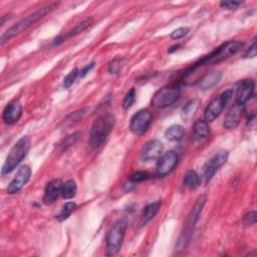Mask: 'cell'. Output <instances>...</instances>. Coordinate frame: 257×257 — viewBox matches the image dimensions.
<instances>
[{"mask_svg": "<svg viewBox=\"0 0 257 257\" xmlns=\"http://www.w3.org/2000/svg\"><path fill=\"white\" fill-rule=\"evenodd\" d=\"M242 47H243V44L241 41L231 40V41L226 42V44L220 46L215 51L212 52L208 56L204 57L203 59H201L196 64H194L187 70V72L185 73V76H189L190 74H192L193 71L200 68L201 66L209 65V64H218L220 62H223V61L229 59L230 57L236 55L242 49Z\"/></svg>", "mask_w": 257, "mask_h": 257, "instance_id": "obj_1", "label": "cell"}, {"mask_svg": "<svg viewBox=\"0 0 257 257\" xmlns=\"http://www.w3.org/2000/svg\"><path fill=\"white\" fill-rule=\"evenodd\" d=\"M116 119L112 114H106L99 117L93 124L90 134V145L93 149L101 147L115 127Z\"/></svg>", "mask_w": 257, "mask_h": 257, "instance_id": "obj_2", "label": "cell"}, {"mask_svg": "<svg viewBox=\"0 0 257 257\" xmlns=\"http://www.w3.org/2000/svg\"><path fill=\"white\" fill-rule=\"evenodd\" d=\"M58 6L57 3H52V4H48L44 7H41L40 9L36 10L35 12L29 14L28 16H26L25 18L21 19L20 21H18L16 24L12 25L10 28H8L1 36V45L3 46L5 42H7L9 39H11L12 37H14L15 35L19 34L20 32L26 30L27 28H29L30 26H32L35 22H37L39 19H41L42 17H45L47 14H49L50 12H52L56 7Z\"/></svg>", "mask_w": 257, "mask_h": 257, "instance_id": "obj_3", "label": "cell"}, {"mask_svg": "<svg viewBox=\"0 0 257 257\" xmlns=\"http://www.w3.org/2000/svg\"><path fill=\"white\" fill-rule=\"evenodd\" d=\"M30 148V139L28 136L20 138L9 151L4 165L2 167V175H7L22 162Z\"/></svg>", "mask_w": 257, "mask_h": 257, "instance_id": "obj_4", "label": "cell"}, {"mask_svg": "<svg viewBox=\"0 0 257 257\" xmlns=\"http://www.w3.org/2000/svg\"><path fill=\"white\" fill-rule=\"evenodd\" d=\"M205 202H206V196H200L197 200V202L195 203L194 207L192 208L191 212L189 213V215L186 219V222L184 224V230L180 236V239L178 240V243H177V250L178 251H181V250H184L189 241H190V238H191V235H192V232H193V229L195 227V224L197 223L199 217H200V214L202 212V209L205 205Z\"/></svg>", "mask_w": 257, "mask_h": 257, "instance_id": "obj_5", "label": "cell"}, {"mask_svg": "<svg viewBox=\"0 0 257 257\" xmlns=\"http://www.w3.org/2000/svg\"><path fill=\"white\" fill-rule=\"evenodd\" d=\"M127 228V223L124 219H119L114 223L107 234V246H106V255L113 256L119 253L123 240L125 237V232Z\"/></svg>", "mask_w": 257, "mask_h": 257, "instance_id": "obj_6", "label": "cell"}, {"mask_svg": "<svg viewBox=\"0 0 257 257\" xmlns=\"http://www.w3.org/2000/svg\"><path fill=\"white\" fill-rule=\"evenodd\" d=\"M180 97V90L177 87H165L155 93L152 99V106L156 109H166L175 104Z\"/></svg>", "mask_w": 257, "mask_h": 257, "instance_id": "obj_7", "label": "cell"}, {"mask_svg": "<svg viewBox=\"0 0 257 257\" xmlns=\"http://www.w3.org/2000/svg\"><path fill=\"white\" fill-rule=\"evenodd\" d=\"M233 96V91L232 90H227L223 92L220 96H218L216 99H214L206 108L204 112V119L205 121L212 122L218 118L226 105L229 103Z\"/></svg>", "mask_w": 257, "mask_h": 257, "instance_id": "obj_8", "label": "cell"}, {"mask_svg": "<svg viewBox=\"0 0 257 257\" xmlns=\"http://www.w3.org/2000/svg\"><path fill=\"white\" fill-rule=\"evenodd\" d=\"M153 121L151 111L144 109L133 116L130 123V130L135 136H142L147 132Z\"/></svg>", "mask_w": 257, "mask_h": 257, "instance_id": "obj_9", "label": "cell"}, {"mask_svg": "<svg viewBox=\"0 0 257 257\" xmlns=\"http://www.w3.org/2000/svg\"><path fill=\"white\" fill-rule=\"evenodd\" d=\"M227 159H228V151L220 150L206 162L203 168V176L206 182L212 179V177L217 172V170L226 163Z\"/></svg>", "mask_w": 257, "mask_h": 257, "instance_id": "obj_10", "label": "cell"}, {"mask_svg": "<svg viewBox=\"0 0 257 257\" xmlns=\"http://www.w3.org/2000/svg\"><path fill=\"white\" fill-rule=\"evenodd\" d=\"M178 154L174 151H169L161 156L157 163V174L160 177L167 176L175 169L178 164Z\"/></svg>", "mask_w": 257, "mask_h": 257, "instance_id": "obj_11", "label": "cell"}, {"mask_svg": "<svg viewBox=\"0 0 257 257\" xmlns=\"http://www.w3.org/2000/svg\"><path fill=\"white\" fill-rule=\"evenodd\" d=\"M30 176H31V169L28 166H21L17 171V173L13 178V180L8 185L7 193L15 194L19 192L29 181Z\"/></svg>", "mask_w": 257, "mask_h": 257, "instance_id": "obj_12", "label": "cell"}, {"mask_svg": "<svg viewBox=\"0 0 257 257\" xmlns=\"http://www.w3.org/2000/svg\"><path fill=\"white\" fill-rule=\"evenodd\" d=\"M22 116V106L19 101L10 102L3 110L2 119L5 124L13 125L19 121Z\"/></svg>", "mask_w": 257, "mask_h": 257, "instance_id": "obj_13", "label": "cell"}, {"mask_svg": "<svg viewBox=\"0 0 257 257\" xmlns=\"http://www.w3.org/2000/svg\"><path fill=\"white\" fill-rule=\"evenodd\" d=\"M255 83L252 79H244L238 85L236 91V104L244 106L254 93Z\"/></svg>", "mask_w": 257, "mask_h": 257, "instance_id": "obj_14", "label": "cell"}, {"mask_svg": "<svg viewBox=\"0 0 257 257\" xmlns=\"http://www.w3.org/2000/svg\"><path fill=\"white\" fill-rule=\"evenodd\" d=\"M163 150L164 146L159 140H152L148 142L144 147L141 154V158L145 162L159 159L163 153Z\"/></svg>", "mask_w": 257, "mask_h": 257, "instance_id": "obj_15", "label": "cell"}, {"mask_svg": "<svg viewBox=\"0 0 257 257\" xmlns=\"http://www.w3.org/2000/svg\"><path fill=\"white\" fill-rule=\"evenodd\" d=\"M63 182L61 180H53L50 183H48L44 195V203L46 205H52L57 201L60 195H62V189H63Z\"/></svg>", "mask_w": 257, "mask_h": 257, "instance_id": "obj_16", "label": "cell"}, {"mask_svg": "<svg viewBox=\"0 0 257 257\" xmlns=\"http://www.w3.org/2000/svg\"><path fill=\"white\" fill-rule=\"evenodd\" d=\"M243 111H244V106L235 103V105L227 113V115L224 119L223 127L225 128H228V130L235 128L240 123V119L242 117Z\"/></svg>", "mask_w": 257, "mask_h": 257, "instance_id": "obj_17", "label": "cell"}, {"mask_svg": "<svg viewBox=\"0 0 257 257\" xmlns=\"http://www.w3.org/2000/svg\"><path fill=\"white\" fill-rule=\"evenodd\" d=\"M93 23H94V19H93V18H88V19H85V20L81 21L80 23H78L77 25H75L72 29L68 30L67 32H65V33H64V34L59 35V36L55 39L54 45H55V46L61 45L62 42L65 41L67 38H70V37H72V36H74V35H76V34H78V33L84 31L85 29L89 28L90 26H92Z\"/></svg>", "mask_w": 257, "mask_h": 257, "instance_id": "obj_18", "label": "cell"}, {"mask_svg": "<svg viewBox=\"0 0 257 257\" xmlns=\"http://www.w3.org/2000/svg\"><path fill=\"white\" fill-rule=\"evenodd\" d=\"M221 77H222V73L220 71H212L210 73H207L201 77L198 83V87L202 91L211 90L220 81Z\"/></svg>", "mask_w": 257, "mask_h": 257, "instance_id": "obj_19", "label": "cell"}, {"mask_svg": "<svg viewBox=\"0 0 257 257\" xmlns=\"http://www.w3.org/2000/svg\"><path fill=\"white\" fill-rule=\"evenodd\" d=\"M210 135V128L206 121H198L193 128V139L195 141H204Z\"/></svg>", "mask_w": 257, "mask_h": 257, "instance_id": "obj_20", "label": "cell"}, {"mask_svg": "<svg viewBox=\"0 0 257 257\" xmlns=\"http://www.w3.org/2000/svg\"><path fill=\"white\" fill-rule=\"evenodd\" d=\"M160 206H161V202L157 201V202H154V203H151V204L147 205L144 208V211L142 213V217H141V224L142 225L147 224L157 215V213L160 210Z\"/></svg>", "mask_w": 257, "mask_h": 257, "instance_id": "obj_21", "label": "cell"}, {"mask_svg": "<svg viewBox=\"0 0 257 257\" xmlns=\"http://www.w3.org/2000/svg\"><path fill=\"white\" fill-rule=\"evenodd\" d=\"M165 136L169 141H172V142L181 141L185 136V128L181 125H173L167 128Z\"/></svg>", "mask_w": 257, "mask_h": 257, "instance_id": "obj_22", "label": "cell"}, {"mask_svg": "<svg viewBox=\"0 0 257 257\" xmlns=\"http://www.w3.org/2000/svg\"><path fill=\"white\" fill-rule=\"evenodd\" d=\"M199 106H200V101L198 99H193V100L189 101L182 109V112H181L182 119L184 121L191 120L194 117V115L196 114Z\"/></svg>", "mask_w": 257, "mask_h": 257, "instance_id": "obj_23", "label": "cell"}, {"mask_svg": "<svg viewBox=\"0 0 257 257\" xmlns=\"http://www.w3.org/2000/svg\"><path fill=\"white\" fill-rule=\"evenodd\" d=\"M200 184V177L197 172L193 170H189L186 172L183 178V186L188 189H195Z\"/></svg>", "mask_w": 257, "mask_h": 257, "instance_id": "obj_24", "label": "cell"}, {"mask_svg": "<svg viewBox=\"0 0 257 257\" xmlns=\"http://www.w3.org/2000/svg\"><path fill=\"white\" fill-rule=\"evenodd\" d=\"M76 183L73 180H67L65 183H64L63 185V189H62V196L64 199H71L75 196L76 194Z\"/></svg>", "mask_w": 257, "mask_h": 257, "instance_id": "obj_25", "label": "cell"}, {"mask_svg": "<svg viewBox=\"0 0 257 257\" xmlns=\"http://www.w3.org/2000/svg\"><path fill=\"white\" fill-rule=\"evenodd\" d=\"M76 209V204L74 202H66L63 207H62V210L60 212L59 215L57 216V218L60 220V221H64L65 219H67L70 214Z\"/></svg>", "mask_w": 257, "mask_h": 257, "instance_id": "obj_26", "label": "cell"}, {"mask_svg": "<svg viewBox=\"0 0 257 257\" xmlns=\"http://www.w3.org/2000/svg\"><path fill=\"white\" fill-rule=\"evenodd\" d=\"M135 99H136V91L133 88L126 94L124 101H123V108L125 110L130 109L133 106V104L135 103Z\"/></svg>", "mask_w": 257, "mask_h": 257, "instance_id": "obj_27", "label": "cell"}, {"mask_svg": "<svg viewBox=\"0 0 257 257\" xmlns=\"http://www.w3.org/2000/svg\"><path fill=\"white\" fill-rule=\"evenodd\" d=\"M78 73H79V70L77 68H73L71 71H69V73L64 79V87L66 89L71 87V85L74 83L76 77L78 76Z\"/></svg>", "mask_w": 257, "mask_h": 257, "instance_id": "obj_28", "label": "cell"}, {"mask_svg": "<svg viewBox=\"0 0 257 257\" xmlns=\"http://www.w3.org/2000/svg\"><path fill=\"white\" fill-rule=\"evenodd\" d=\"M123 62H124V60L121 58H116L115 60H113L109 64V72L111 74L119 73L123 66Z\"/></svg>", "mask_w": 257, "mask_h": 257, "instance_id": "obj_29", "label": "cell"}, {"mask_svg": "<svg viewBox=\"0 0 257 257\" xmlns=\"http://www.w3.org/2000/svg\"><path fill=\"white\" fill-rule=\"evenodd\" d=\"M151 175L146 172V171H138V172H135L133 175H131L130 180L134 183H138V182H143L146 181L148 179H150Z\"/></svg>", "mask_w": 257, "mask_h": 257, "instance_id": "obj_30", "label": "cell"}, {"mask_svg": "<svg viewBox=\"0 0 257 257\" xmlns=\"http://www.w3.org/2000/svg\"><path fill=\"white\" fill-rule=\"evenodd\" d=\"M189 32V28L188 27H179L177 29H175L172 33H171V38L178 40L181 39L183 37H185Z\"/></svg>", "mask_w": 257, "mask_h": 257, "instance_id": "obj_31", "label": "cell"}, {"mask_svg": "<svg viewBox=\"0 0 257 257\" xmlns=\"http://www.w3.org/2000/svg\"><path fill=\"white\" fill-rule=\"evenodd\" d=\"M256 212L255 211H252V212H249L247 215L244 217V225L245 226H252L256 223Z\"/></svg>", "mask_w": 257, "mask_h": 257, "instance_id": "obj_32", "label": "cell"}, {"mask_svg": "<svg viewBox=\"0 0 257 257\" xmlns=\"http://www.w3.org/2000/svg\"><path fill=\"white\" fill-rule=\"evenodd\" d=\"M242 4L241 1H221L220 6L226 9H236Z\"/></svg>", "mask_w": 257, "mask_h": 257, "instance_id": "obj_33", "label": "cell"}, {"mask_svg": "<svg viewBox=\"0 0 257 257\" xmlns=\"http://www.w3.org/2000/svg\"><path fill=\"white\" fill-rule=\"evenodd\" d=\"M257 54V45H256V41H254L252 46L249 48V50L245 53L244 58L245 59H253L256 57Z\"/></svg>", "mask_w": 257, "mask_h": 257, "instance_id": "obj_34", "label": "cell"}, {"mask_svg": "<svg viewBox=\"0 0 257 257\" xmlns=\"http://www.w3.org/2000/svg\"><path fill=\"white\" fill-rule=\"evenodd\" d=\"M78 136H79V133H74V134L68 136V137L66 138V140L64 141V147H69V146L73 145L74 142L76 141V139L78 138Z\"/></svg>", "mask_w": 257, "mask_h": 257, "instance_id": "obj_35", "label": "cell"}, {"mask_svg": "<svg viewBox=\"0 0 257 257\" xmlns=\"http://www.w3.org/2000/svg\"><path fill=\"white\" fill-rule=\"evenodd\" d=\"M94 66H95V63H91V64H87V65H85V66H84V67L79 71L78 76H79V77H84V76H85V74H88Z\"/></svg>", "mask_w": 257, "mask_h": 257, "instance_id": "obj_36", "label": "cell"}, {"mask_svg": "<svg viewBox=\"0 0 257 257\" xmlns=\"http://www.w3.org/2000/svg\"><path fill=\"white\" fill-rule=\"evenodd\" d=\"M179 48H180V46H179V45H178V46H174L173 48H171L172 50H169V51H168V53H169V54H172L173 52L178 51V50H179Z\"/></svg>", "mask_w": 257, "mask_h": 257, "instance_id": "obj_37", "label": "cell"}]
</instances>
